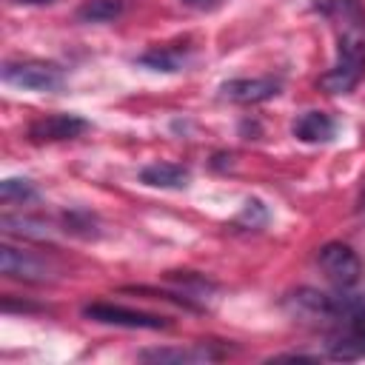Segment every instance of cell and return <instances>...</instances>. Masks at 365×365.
<instances>
[{
    "label": "cell",
    "instance_id": "cell-16",
    "mask_svg": "<svg viewBox=\"0 0 365 365\" xmlns=\"http://www.w3.org/2000/svg\"><path fill=\"white\" fill-rule=\"evenodd\" d=\"M14 3H29V6H40V3H51V0H14Z\"/></svg>",
    "mask_w": 365,
    "mask_h": 365
},
{
    "label": "cell",
    "instance_id": "cell-15",
    "mask_svg": "<svg viewBox=\"0 0 365 365\" xmlns=\"http://www.w3.org/2000/svg\"><path fill=\"white\" fill-rule=\"evenodd\" d=\"M182 6H188V9H197V11H211V9H217L222 0H180Z\"/></svg>",
    "mask_w": 365,
    "mask_h": 365
},
{
    "label": "cell",
    "instance_id": "cell-17",
    "mask_svg": "<svg viewBox=\"0 0 365 365\" xmlns=\"http://www.w3.org/2000/svg\"><path fill=\"white\" fill-rule=\"evenodd\" d=\"M359 211L365 214V194H362V202H359Z\"/></svg>",
    "mask_w": 365,
    "mask_h": 365
},
{
    "label": "cell",
    "instance_id": "cell-2",
    "mask_svg": "<svg viewBox=\"0 0 365 365\" xmlns=\"http://www.w3.org/2000/svg\"><path fill=\"white\" fill-rule=\"evenodd\" d=\"M319 268L325 271V277L339 288V291H348L359 282L362 277V262L359 257L354 254V248L342 245V242H328L319 248V257H317Z\"/></svg>",
    "mask_w": 365,
    "mask_h": 365
},
{
    "label": "cell",
    "instance_id": "cell-1",
    "mask_svg": "<svg viewBox=\"0 0 365 365\" xmlns=\"http://www.w3.org/2000/svg\"><path fill=\"white\" fill-rule=\"evenodd\" d=\"M314 9L334 23L336 63L319 77L328 94L351 91L365 71V3L362 0H314Z\"/></svg>",
    "mask_w": 365,
    "mask_h": 365
},
{
    "label": "cell",
    "instance_id": "cell-9",
    "mask_svg": "<svg viewBox=\"0 0 365 365\" xmlns=\"http://www.w3.org/2000/svg\"><path fill=\"white\" fill-rule=\"evenodd\" d=\"M140 180L154 188H185L188 185V168L177 163H151L140 171Z\"/></svg>",
    "mask_w": 365,
    "mask_h": 365
},
{
    "label": "cell",
    "instance_id": "cell-12",
    "mask_svg": "<svg viewBox=\"0 0 365 365\" xmlns=\"http://www.w3.org/2000/svg\"><path fill=\"white\" fill-rule=\"evenodd\" d=\"M0 225H3V231H9V234L37 237V240L48 237V225L40 222V220H31V217H11V214H3V217H0Z\"/></svg>",
    "mask_w": 365,
    "mask_h": 365
},
{
    "label": "cell",
    "instance_id": "cell-8",
    "mask_svg": "<svg viewBox=\"0 0 365 365\" xmlns=\"http://www.w3.org/2000/svg\"><path fill=\"white\" fill-rule=\"evenodd\" d=\"M291 131L302 143H328L336 134V123L322 111H305L294 120Z\"/></svg>",
    "mask_w": 365,
    "mask_h": 365
},
{
    "label": "cell",
    "instance_id": "cell-10",
    "mask_svg": "<svg viewBox=\"0 0 365 365\" xmlns=\"http://www.w3.org/2000/svg\"><path fill=\"white\" fill-rule=\"evenodd\" d=\"M140 359L148 362H202V359H217V354L205 351V348H154V351H143Z\"/></svg>",
    "mask_w": 365,
    "mask_h": 365
},
{
    "label": "cell",
    "instance_id": "cell-7",
    "mask_svg": "<svg viewBox=\"0 0 365 365\" xmlns=\"http://www.w3.org/2000/svg\"><path fill=\"white\" fill-rule=\"evenodd\" d=\"M220 94L231 103H242V106H254L262 100H271L279 94V80L274 77H242V80H228L220 86Z\"/></svg>",
    "mask_w": 365,
    "mask_h": 365
},
{
    "label": "cell",
    "instance_id": "cell-4",
    "mask_svg": "<svg viewBox=\"0 0 365 365\" xmlns=\"http://www.w3.org/2000/svg\"><path fill=\"white\" fill-rule=\"evenodd\" d=\"M83 317H88L94 322H103V325H117V328H148V331L168 328L165 317L123 308V305H111V302H91V305L83 308Z\"/></svg>",
    "mask_w": 365,
    "mask_h": 365
},
{
    "label": "cell",
    "instance_id": "cell-13",
    "mask_svg": "<svg viewBox=\"0 0 365 365\" xmlns=\"http://www.w3.org/2000/svg\"><path fill=\"white\" fill-rule=\"evenodd\" d=\"M143 66L157 68V71H177L182 66V51L180 48H151L140 57Z\"/></svg>",
    "mask_w": 365,
    "mask_h": 365
},
{
    "label": "cell",
    "instance_id": "cell-11",
    "mask_svg": "<svg viewBox=\"0 0 365 365\" xmlns=\"http://www.w3.org/2000/svg\"><path fill=\"white\" fill-rule=\"evenodd\" d=\"M123 11V0H86L77 9V17L83 23H108Z\"/></svg>",
    "mask_w": 365,
    "mask_h": 365
},
{
    "label": "cell",
    "instance_id": "cell-6",
    "mask_svg": "<svg viewBox=\"0 0 365 365\" xmlns=\"http://www.w3.org/2000/svg\"><path fill=\"white\" fill-rule=\"evenodd\" d=\"M83 131H88V123L77 114H48L40 117L29 125L31 143H60V140H74Z\"/></svg>",
    "mask_w": 365,
    "mask_h": 365
},
{
    "label": "cell",
    "instance_id": "cell-5",
    "mask_svg": "<svg viewBox=\"0 0 365 365\" xmlns=\"http://www.w3.org/2000/svg\"><path fill=\"white\" fill-rule=\"evenodd\" d=\"M0 271L6 277L26 279V282H48L51 274H54V268L46 259H40V257H34L29 251H17L11 245L0 248Z\"/></svg>",
    "mask_w": 365,
    "mask_h": 365
},
{
    "label": "cell",
    "instance_id": "cell-14",
    "mask_svg": "<svg viewBox=\"0 0 365 365\" xmlns=\"http://www.w3.org/2000/svg\"><path fill=\"white\" fill-rule=\"evenodd\" d=\"M37 191L29 180H17V177H9L0 182V200L3 202H26V200H34Z\"/></svg>",
    "mask_w": 365,
    "mask_h": 365
},
{
    "label": "cell",
    "instance_id": "cell-3",
    "mask_svg": "<svg viewBox=\"0 0 365 365\" xmlns=\"http://www.w3.org/2000/svg\"><path fill=\"white\" fill-rule=\"evenodd\" d=\"M3 80L9 86L26 88V91H57L63 86V71L51 63L26 60V63H6Z\"/></svg>",
    "mask_w": 365,
    "mask_h": 365
}]
</instances>
